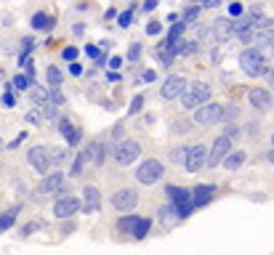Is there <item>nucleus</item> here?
Segmentation results:
<instances>
[{"label":"nucleus","mask_w":274,"mask_h":255,"mask_svg":"<svg viewBox=\"0 0 274 255\" xmlns=\"http://www.w3.org/2000/svg\"><path fill=\"white\" fill-rule=\"evenodd\" d=\"M245 157H248L245 152H229V154H226V159H224L226 170H237V167L245 162Z\"/></svg>","instance_id":"nucleus-21"},{"label":"nucleus","mask_w":274,"mask_h":255,"mask_svg":"<svg viewBox=\"0 0 274 255\" xmlns=\"http://www.w3.org/2000/svg\"><path fill=\"white\" fill-rule=\"evenodd\" d=\"M141 107H144V96H136L133 104H130V115H133V112H139Z\"/></svg>","instance_id":"nucleus-38"},{"label":"nucleus","mask_w":274,"mask_h":255,"mask_svg":"<svg viewBox=\"0 0 274 255\" xmlns=\"http://www.w3.org/2000/svg\"><path fill=\"white\" fill-rule=\"evenodd\" d=\"M27 122H30V125H40V120H43V115L37 109H32V112H27V117H24Z\"/></svg>","instance_id":"nucleus-33"},{"label":"nucleus","mask_w":274,"mask_h":255,"mask_svg":"<svg viewBox=\"0 0 274 255\" xmlns=\"http://www.w3.org/2000/svg\"><path fill=\"white\" fill-rule=\"evenodd\" d=\"M14 218H16V207H11V210H6L3 215H0V231H6L8 226L14 223Z\"/></svg>","instance_id":"nucleus-29"},{"label":"nucleus","mask_w":274,"mask_h":255,"mask_svg":"<svg viewBox=\"0 0 274 255\" xmlns=\"http://www.w3.org/2000/svg\"><path fill=\"white\" fill-rule=\"evenodd\" d=\"M160 30H163V27H160L157 22H152V24H149V27H147V32H149V35H157Z\"/></svg>","instance_id":"nucleus-40"},{"label":"nucleus","mask_w":274,"mask_h":255,"mask_svg":"<svg viewBox=\"0 0 274 255\" xmlns=\"http://www.w3.org/2000/svg\"><path fill=\"white\" fill-rule=\"evenodd\" d=\"M139 154H141V146L136 141H120V146L115 149V159L120 165H130Z\"/></svg>","instance_id":"nucleus-10"},{"label":"nucleus","mask_w":274,"mask_h":255,"mask_svg":"<svg viewBox=\"0 0 274 255\" xmlns=\"http://www.w3.org/2000/svg\"><path fill=\"white\" fill-rule=\"evenodd\" d=\"M99 205H101V192H99V189L96 186H86V189H83V205H80V210L83 213H96Z\"/></svg>","instance_id":"nucleus-12"},{"label":"nucleus","mask_w":274,"mask_h":255,"mask_svg":"<svg viewBox=\"0 0 274 255\" xmlns=\"http://www.w3.org/2000/svg\"><path fill=\"white\" fill-rule=\"evenodd\" d=\"M139 221L141 218H136V215H125V218L120 221V231H130V234H133V229L139 226Z\"/></svg>","instance_id":"nucleus-27"},{"label":"nucleus","mask_w":274,"mask_h":255,"mask_svg":"<svg viewBox=\"0 0 274 255\" xmlns=\"http://www.w3.org/2000/svg\"><path fill=\"white\" fill-rule=\"evenodd\" d=\"M240 67L248 77H258V74L266 72V59L258 48H245L240 53Z\"/></svg>","instance_id":"nucleus-2"},{"label":"nucleus","mask_w":274,"mask_h":255,"mask_svg":"<svg viewBox=\"0 0 274 255\" xmlns=\"http://www.w3.org/2000/svg\"><path fill=\"white\" fill-rule=\"evenodd\" d=\"M160 178H163V162H157V159H144L136 170V181L144 184V186L157 184Z\"/></svg>","instance_id":"nucleus-3"},{"label":"nucleus","mask_w":274,"mask_h":255,"mask_svg":"<svg viewBox=\"0 0 274 255\" xmlns=\"http://www.w3.org/2000/svg\"><path fill=\"white\" fill-rule=\"evenodd\" d=\"M181 32H184V22H176L171 27V32H168V45H173V43L181 40Z\"/></svg>","instance_id":"nucleus-25"},{"label":"nucleus","mask_w":274,"mask_h":255,"mask_svg":"<svg viewBox=\"0 0 274 255\" xmlns=\"http://www.w3.org/2000/svg\"><path fill=\"white\" fill-rule=\"evenodd\" d=\"M157 56H160V61H163V67H171L173 59H176V51H173V45L163 43V45L157 48Z\"/></svg>","instance_id":"nucleus-20"},{"label":"nucleus","mask_w":274,"mask_h":255,"mask_svg":"<svg viewBox=\"0 0 274 255\" xmlns=\"http://www.w3.org/2000/svg\"><path fill=\"white\" fill-rule=\"evenodd\" d=\"M173 51H176L178 56H192V53L197 51V45H194L192 40H178V43H173Z\"/></svg>","instance_id":"nucleus-22"},{"label":"nucleus","mask_w":274,"mask_h":255,"mask_svg":"<svg viewBox=\"0 0 274 255\" xmlns=\"http://www.w3.org/2000/svg\"><path fill=\"white\" fill-rule=\"evenodd\" d=\"M269 162L274 165V149H271V152H269Z\"/></svg>","instance_id":"nucleus-46"},{"label":"nucleus","mask_w":274,"mask_h":255,"mask_svg":"<svg viewBox=\"0 0 274 255\" xmlns=\"http://www.w3.org/2000/svg\"><path fill=\"white\" fill-rule=\"evenodd\" d=\"M24 45H22V59H24V56L27 53H30V48H32V40H22Z\"/></svg>","instance_id":"nucleus-41"},{"label":"nucleus","mask_w":274,"mask_h":255,"mask_svg":"<svg viewBox=\"0 0 274 255\" xmlns=\"http://www.w3.org/2000/svg\"><path fill=\"white\" fill-rule=\"evenodd\" d=\"M136 205H139V194L133 189H120V192H115V197H112V207H115L117 213H128V210H133Z\"/></svg>","instance_id":"nucleus-7"},{"label":"nucleus","mask_w":274,"mask_h":255,"mask_svg":"<svg viewBox=\"0 0 274 255\" xmlns=\"http://www.w3.org/2000/svg\"><path fill=\"white\" fill-rule=\"evenodd\" d=\"M147 231H149V221H147V218H141V221H139V226L133 229V237H136V239H141Z\"/></svg>","instance_id":"nucleus-31"},{"label":"nucleus","mask_w":274,"mask_h":255,"mask_svg":"<svg viewBox=\"0 0 274 255\" xmlns=\"http://www.w3.org/2000/svg\"><path fill=\"white\" fill-rule=\"evenodd\" d=\"M184 88H186V80L181 77V74H171V77H168L165 82H163V99L165 101H171V99H178L184 93Z\"/></svg>","instance_id":"nucleus-11"},{"label":"nucleus","mask_w":274,"mask_h":255,"mask_svg":"<svg viewBox=\"0 0 274 255\" xmlns=\"http://www.w3.org/2000/svg\"><path fill=\"white\" fill-rule=\"evenodd\" d=\"M83 159H86V165H101L104 162V146L101 144H96V141H93V144H88L86 149H83Z\"/></svg>","instance_id":"nucleus-16"},{"label":"nucleus","mask_w":274,"mask_h":255,"mask_svg":"<svg viewBox=\"0 0 274 255\" xmlns=\"http://www.w3.org/2000/svg\"><path fill=\"white\" fill-rule=\"evenodd\" d=\"M14 88H11V85H8V93H3V104H6V107H16V93H11Z\"/></svg>","instance_id":"nucleus-34"},{"label":"nucleus","mask_w":274,"mask_h":255,"mask_svg":"<svg viewBox=\"0 0 274 255\" xmlns=\"http://www.w3.org/2000/svg\"><path fill=\"white\" fill-rule=\"evenodd\" d=\"M213 192H216V186H211V184H200V186H197L194 189V192H192V207H202L205 202H211L213 200Z\"/></svg>","instance_id":"nucleus-17"},{"label":"nucleus","mask_w":274,"mask_h":255,"mask_svg":"<svg viewBox=\"0 0 274 255\" xmlns=\"http://www.w3.org/2000/svg\"><path fill=\"white\" fill-rule=\"evenodd\" d=\"M224 117V107H221V104H216V101H208L205 104V107H200V109H197L194 112V122H197V125H213V122H219Z\"/></svg>","instance_id":"nucleus-4"},{"label":"nucleus","mask_w":274,"mask_h":255,"mask_svg":"<svg viewBox=\"0 0 274 255\" xmlns=\"http://www.w3.org/2000/svg\"><path fill=\"white\" fill-rule=\"evenodd\" d=\"M208 101H211V85H205V82H189L181 93L184 109H200Z\"/></svg>","instance_id":"nucleus-1"},{"label":"nucleus","mask_w":274,"mask_h":255,"mask_svg":"<svg viewBox=\"0 0 274 255\" xmlns=\"http://www.w3.org/2000/svg\"><path fill=\"white\" fill-rule=\"evenodd\" d=\"M88 56H93V59H96V56H99V59H101V53H99V48H96V45H88Z\"/></svg>","instance_id":"nucleus-42"},{"label":"nucleus","mask_w":274,"mask_h":255,"mask_svg":"<svg viewBox=\"0 0 274 255\" xmlns=\"http://www.w3.org/2000/svg\"><path fill=\"white\" fill-rule=\"evenodd\" d=\"M59 130H61V136L67 138V144H72V146H75V144L80 141V130L75 128L70 120H59Z\"/></svg>","instance_id":"nucleus-19"},{"label":"nucleus","mask_w":274,"mask_h":255,"mask_svg":"<svg viewBox=\"0 0 274 255\" xmlns=\"http://www.w3.org/2000/svg\"><path fill=\"white\" fill-rule=\"evenodd\" d=\"M130 16H133V8H128L125 14H120V27H128L130 24Z\"/></svg>","instance_id":"nucleus-36"},{"label":"nucleus","mask_w":274,"mask_h":255,"mask_svg":"<svg viewBox=\"0 0 274 255\" xmlns=\"http://www.w3.org/2000/svg\"><path fill=\"white\" fill-rule=\"evenodd\" d=\"M229 14H232V16H240V14H242V6H240V3H232V6H229Z\"/></svg>","instance_id":"nucleus-39"},{"label":"nucleus","mask_w":274,"mask_h":255,"mask_svg":"<svg viewBox=\"0 0 274 255\" xmlns=\"http://www.w3.org/2000/svg\"><path fill=\"white\" fill-rule=\"evenodd\" d=\"M139 56H141V45L133 43V45H130V51H128V59H130V61H136Z\"/></svg>","instance_id":"nucleus-35"},{"label":"nucleus","mask_w":274,"mask_h":255,"mask_svg":"<svg viewBox=\"0 0 274 255\" xmlns=\"http://www.w3.org/2000/svg\"><path fill=\"white\" fill-rule=\"evenodd\" d=\"M250 104L256 109H269L271 107V93L266 88H253L250 91Z\"/></svg>","instance_id":"nucleus-18"},{"label":"nucleus","mask_w":274,"mask_h":255,"mask_svg":"<svg viewBox=\"0 0 274 255\" xmlns=\"http://www.w3.org/2000/svg\"><path fill=\"white\" fill-rule=\"evenodd\" d=\"M205 159H208L205 146L202 144H194V146H189L186 154H184V167L189 170V173H197V170H202Z\"/></svg>","instance_id":"nucleus-8"},{"label":"nucleus","mask_w":274,"mask_h":255,"mask_svg":"<svg viewBox=\"0 0 274 255\" xmlns=\"http://www.w3.org/2000/svg\"><path fill=\"white\" fill-rule=\"evenodd\" d=\"M61 56H64L67 61H75V59H78V48H64Z\"/></svg>","instance_id":"nucleus-37"},{"label":"nucleus","mask_w":274,"mask_h":255,"mask_svg":"<svg viewBox=\"0 0 274 255\" xmlns=\"http://www.w3.org/2000/svg\"><path fill=\"white\" fill-rule=\"evenodd\" d=\"M61 184H64V176L56 170V173H48L40 181V186H37V194H53L56 189H61Z\"/></svg>","instance_id":"nucleus-15"},{"label":"nucleus","mask_w":274,"mask_h":255,"mask_svg":"<svg viewBox=\"0 0 274 255\" xmlns=\"http://www.w3.org/2000/svg\"><path fill=\"white\" fill-rule=\"evenodd\" d=\"M32 27H35V30H48V27H51V19L45 16V14H35V16H32Z\"/></svg>","instance_id":"nucleus-28"},{"label":"nucleus","mask_w":274,"mask_h":255,"mask_svg":"<svg viewBox=\"0 0 274 255\" xmlns=\"http://www.w3.org/2000/svg\"><path fill=\"white\" fill-rule=\"evenodd\" d=\"M120 64H122V59H120V56H115V59L109 61V67H112V69H120Z\"/></svg>","instance_id":"nucleus-44"},{"label":"nucleus","mask_w":274,"mask_h":255,"mask_svg":"<svg viewBox=\"0 0 274 255\" xmlns=\"http://www.w3.org/2000/svg\"><path fill=\"white\" fill-rule=\"evenodd\" d=\"M263 77H266L269 85H274V69H266V72H263Z\"/></svg>","instance_id":"nucleus-43"},{"label":"nucleus","mask_w":274,"mask_h":255,"mask_svg":"<svg viewBox=\"0 0 274 255\" xmlns=\"http://www.w3.org/2000/svg\"><path fill=\"white\" fill-rule=\"evenodd\" d=\"M232 152V141L226 138V136H219L213 141V146H211V152H208V159H205V165H219V162H224L226 159V154Z\"/></svg>","instance_id":"nucleus-6"},{"label":"nucleus","mask_w":274,"mask_h":255,"mask_svg":"<svg viewBox=\"0 0 274 255\" xmlns=\"http://www.w3.org/2000/svg\"><path fill=\"white\" fill-rule=\"evenodd\" d=\"M3 149H6V144H3V138H0V152H3Z\"/></svg>","instance_id":"nucleus-47"},{"label":"nucleus","mask_w":274,"mask_h":255,"mask_svg":"<svg viewBox=\"0 0 274 255\" xmlns=\"http://www.w3.org/2000/svg\"><path fill=\"white\" fill-rule=\"evenodd\" d=\"M30 93H32V99L37 101V107L43 109V115L48 117V120H56V109H53V99H51V93L45 91V88H40L37 82L30 88Z\"/></svg>","instance_id":"nucleus-9"},{"label":"nucleus","mask_w":274,"mask_h":255,"mask_svg":"<svg viewBox=\"0 0 274 255\" xmlns=\"http://www.w3.org/2000/svg\"><path fill=\"white\" fill-rule=\"evenodd\" d=\"M83 167H86V159H83V154H78V157H75V162H72V176H75V178L83 176V173H86Z\"/></svg>","instance_id":"nucleus-30"},{"label":"nucleus","mask_w":274,"mask_h":255,"mask_svg":"<svg viewBox=\"0 0 274 255\" xmlns=\"http://www.w3.org/2000/svg\"><path fill=\"white\" fill-rule=\"evenodd\" d=\"M256 43H258V48H269V45H274V32L271 30H263L256 35Z\"/></svg>","instance_id":"nucleus-24"},{"label":"nucleus","mask_w":274,"mask_h":255,"mask_svg":"<svg viewBox=\"0 0 274 255\" xmlns=\"http://www.w3.org/2000/svg\"><path fill=\"white\" fill-rule=\"evenodd\" d=\"M78 210H80V202L75 200V197H61V200H56V205H53L56 218H70V215H75Z\"/></svg>","instance_id":"nucleus-13"},{"label":"nucleus","mask_w":274,"mask_h":255,"mask_svg":"<svg viewBox=\"0 0 274 255\" xmlns=\"http://www.w3.org/2000/svg\"><path fill=\"white\" fill-rule=\"evenodd\" d=\"M197 16H200V8H197V6H192V8H186V14H184V27H186V24H192V22H194Z\"/></svg>","instance_id":"nucleus-32"},{"label":"nucleus","mask_w":274,"mask_h":255,"mask_svg":"<svg viewBox=\"0 0 274 255\" xmlns=\"http://www.w3.org/2000/svg\"><path fill=\"white\" fill-rule=\"evenodd\" d=\"M27 162H30L37 173H48L51 170V165H53V159H51V152L45 146H35V149H30V154H27Z\"/></svg>","instance_id":"nucleus-5"},{"label":"nucleus","mask_w":274,"mask_h":255,"mask_svg":"<svg viewBox=\"0 0 274 255\" xmlns=\"http://www.w3.org/2000/svg\"><path fill=\"white\" fill-rule=\"evenodd\" d=\"M271 146H274V136H271Z\"/></svg>","instance_id":"nucleus-48"},{"label":"nucleus","mask_w":274,"mask_h":255,"mask_svg":"<svg viewBox=\"0 0 274 255\" xmlns=\"http://www.w3.org/2000/svg\"><path fill=\"white\" fill-rule=\"evenodd\" d=\"M70 72H72V74H80V72H83V67H80V64H78V61H75V64H72V67H70Z\"/></svg>","instance_id":"nucleus-45"},{"label":"nucleus","mask_w":274,"mask_h":255,"mask_svg":"<svg viewBox=\"0 0 274 255\" xmlns=\"http://www.w3.org/2000/svg\"><path fill=\"white\" fill-rule=\"evenodd\" d=\"M271 51H274V45H271Z\"/></svg>","instance_id":"nucleus-49"},{"label":"nucleus","mask_w":274,"mask_h":255,"mask_svg":"<svg viewBox=\"0 0 274 255\" xmlns=\"http://www.w3.org/2000/svg\"><path fill=\"white\" fill-rule=\"evenodd\" d=\"M32 85H35V82H32L30 77H27V74H16L14 82H11V88H16V91H30Z\"/></svg>","instance_id":"nucleus-23"},{"label":"nucleus","mask_w":274,"mask_h":255,"mask_svg":"<svg viewBox=\"0 0 274 255\" xmlns=\"http://www.w3.org/2000/svg\"><path fill=\"white\" fill-rule=\"evenodd\" d=\"M61 80H64V74L59 72V67H48V85H51L53 91L61 85Z\"/></svg>","instance_id":"nucleus-26"},{"label":"nucleus","mask_w":274,"mask_h":255,"mask_svg":"<svg viewBox=\"0 0 274 255\" xmlns=\"http://www.w3.org/2000/svg\"><path fill=\"white\" fill-rule=\"evenodd\" d=\"M232 32H234V19L221 16V19H216V22H213V35H216V40H219V43H224Z\"/></svg>","instance_id":"nucleus-14"}]
</instances>
